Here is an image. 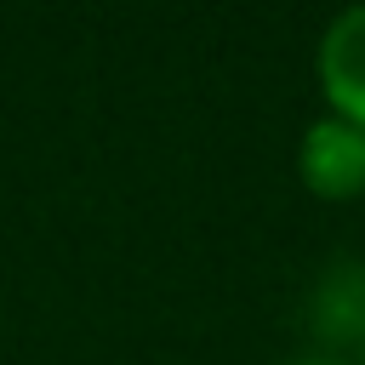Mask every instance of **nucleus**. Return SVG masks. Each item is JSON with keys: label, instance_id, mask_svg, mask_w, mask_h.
<instances>
[{"label": "nucleus", "instance_id": "obj_1", "mask_svg": "<svg viewBox=\"0 0 365 365\" xmlns=\"http://www.w3.org/2000/svg\"><path fill=\"white\" fill-rule=\"evenodd\" d=\"M297 165H302V182L325 200H348L365 188V131L325 114L302 131V148H297Z\"/></svg>", "mask_w": 365, "mask_h": 365}, {"label": "nucleus", "instance_id": "obj_2", "mask_svg": "<svg viewBox=\"0 0 365 365\" xmlns=\"http://www.w3.org/2000/svg\"><path fill=\"white\" fill-rule=\"evenodd\" d=\"M319 80H325L331 114L365 131V0L325 23V34H319Z\"/></svg>", "mask_w": 365, "mask_h": 365}, {"label": "nucleus", "instance_id": "obj_3", "mask_svg": "<svg viewBox=\"0 0 365 365\" xmlns=\"http://www.w3.org/2000/svg\"><path fill=\"white\" fill-rule=\"evenodd\" d=\"M297 365H336V359H297Z\"/></svg>", "mask_w": 365, "mask_h": 365}]
</instances>
